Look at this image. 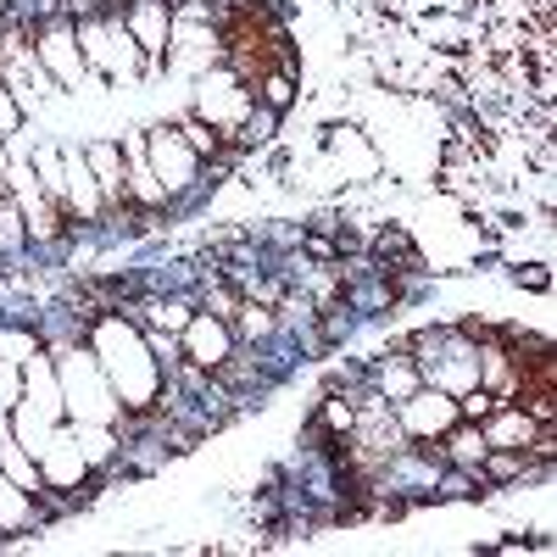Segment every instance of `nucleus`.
Returning a JSON list of instances; mask_svg holds the SVG:
<instances>
[{
  "label": "nucleus",
  "instance_id": "nucleus-1",
  "mask_svg": "<svg viewBox=\"0 0 557 557\" xmlns=\"http://www.w3.org/2000/svg\"><path fill=\"white\" fill-rule=\"evenodd\" d=\"M84 346L96 351V362H101V374H107V385H112V396H117L123 412H151V407H162L168 374H162V362H157V351H151V335L139 330L128 312L96 318V323H89V335H84Z\"/></svg>",
  "mask_w": 557,
  "mask_h": 557
},
{
  "label": "nucleus",
  "instance_id": "nucleus-2",
  "mask_svg": "<svg viewBox=\"0 0 557 557\" xmlns=\"http://www.w3.org/2000/svg\"><path fill=\"white\" fill-rule=\"evenodd\" d=\"M57 368V385H62V407H67V424H117L123 407L101 374L96 351L84 341H62V346H45Z\"/></svg>",
  "mask_w": 557,
  "mask_h": 557
},
{
  "label": "nucleus",
  "instance_id": "nucleus-3",
  "mask_svg": "<svg viewBox=\"0 0 557 557\" xmlns=\"http://www.w3.org/2000/svg\"><path fill=\"white\" fill-rule=\"evenodd\" d=\"M73 28H78V51H84L89 73H101V78H112L123 89H134L139 78H146V57H139V45L123 28V17H84Z\"/></svg>",
  "mask_w": 557,
  "mask_h": 557
},
{
  "label": "nucleus",
  "instance_id": "nucleus-4",
  "mask_svg": "<svg viewBox=\"0 0 557 557\" xmlns=\"http://www.w3.org/2000/svg\"><path fill=\"white\" fill-rule=\"evenodd\" d=\"M218 62H228V39H223V28L212 23V12H207V7H178V12H173V28H168L162 67L201 78V73L218 67Z\"/></svg>",
  "mask_w": 557,
  "mask_h": 557
},
{
  "label": "nucleus",
  "instance_id": "nucleus-5",
  "mask_svg": "<svg viewBox=\"0 0 557 557\" xmlns=\"http://www.w3.org/2000/svg\"><path fill=\"white\" fill-rule=\"evenodd\" d=\"M251 107H257V89H251L235 67H228V62H218V67H207V73L196 78V117H201L218 139H240Z\"/></svg>",
  "mask_w": 557,
  "mask_h": 557
},
{
  "label": "nucleus",
  "instance_id": "nucleus-6",
  "mask_svg": "<svg viewBox=\"0 0 557 557\" xmlns=\"http://www.w3.org/2000/svg\"><path fill=\"white\" fill-rule=\"evenodd\" d=\"M235 351H240V335L218 312H190V323L178 330V362L196 368V374H218Z\"/></svg>",
  "mask_w": 557,
  "mask_h": 557
},
{
  "label": "nucleus",
  "instance_id": "nucleus-7",
  "mask_svg": "<svg viewBox=\"0 0 557 557\" xmlns=\"http://www.w3.org/2000/svg\"><path fill=\"white\" fill-rule=\"evenodd\" d=\"M146 162H151V173H157V184H162V196L168 201H178V196H190L196 184H201V157L184 146V134L178 128H146Z\"/></svg>",
  "mask_w": 557,
  "mask_h": 557
},
{
  "label": "nucleus",
  "instance_id": "nucleus-8",
  "mask_svg": "<svg viewBox=\"0 0 557 557\" xmlns=\"http://www.w3.org/2000/svg\"><path fill=\"white\" fill-rule=\"evenodd\" d=\"M480 430H485V446L491 451H535V457H552V424H541L535 412H524L519 401H496L485 418H480Z\"/></svg>",
  "mask_w": 557,
  "mask_h": 557
},
{
  "label": "nucleus",
  "instance_id": "nucleus-9",
  "mask_svg": "<svg viewBox=\"0 0 557 557\" xmlns=\"http://www.w3.org/2000/svg\"><path fill=\"white\" fill-rule=\"evenodd\" d=\"M34 57H39V67L51 73V84L57 89H84V78H89V67H84V51H78V28L67 23V17H51L39 34H34Z\"/></svg>",
  "mask_w": 557,
  "mask_h": 557
},
{
  "label": "nucleus",
  "instance_id": "nucleus-10",
  "mask_svg": "<svg viewBox=\"0 0 557 557\" xmlns=\"http://www.w3.org/2000/svg\"><path fill=\"white\" fill-rule=\"evenodd\" d=\"M0 84L17 96L23 112H39L45 101L57 96L51 73H45L39 57H34V39H0Z\"/></svg>",
  "mask_w": 557,
  "mask_h": 557
},
{
  "label": "nucleus",
  "instance_id": "nucleus-11",
  "mask_svg": "<svg viewBox=\"0 0 557 557\" xmlns=\"http://www.w3.org/2000/svg\"><path fill=\"white\" fill-rule=\"evenodd\" d=\"M457 396H446V391H435V385H418L407 401H396V424H401V435L407 441H418V446H435L451 424H457Z\"/></svg>",
  "mask_w": 557,
  "mask_h": 557
},
{
  "label": "nucleus",
  "instance_id": "nucleus-12",
  "mask_svg": "<svg viewBox=\"0 0 557 557\" xmlns=\"http://www.w3.org/2000/svg\"><path fill=\"white\" fill-rule=\"evenodd\" d=\"M62 212L73 223H96L107 212L101 184H96V173H89V162H84L78 146H62Z\"/></svg>",
  "mask_w": 557,
  "mask_h": 557
},
{
  "label": "nucleus",
  "instance_id": "nucleus-13",
  "mask_svg": "<svg viewBox=\"0 0 557 557\" xmlns=\"http://www.w3.org/2000/svg\"><path fill=\"white\" fill-rule=\"evenodd\" d=\"M34 462H39V485H45V491H78V485L89 480V462H84V451H78V441H73L67 424L39 446Z\"/></svg>",
  "mask_w": 557,
  "mask_h": 557
},
{
  "label": "nucleus",
  "instance_id": "nucleus-14",
  "mask_svg": "<svg viewBox=\"0 0 557 557\" xmlns=\"http://www.w3.org/2000/svg\"><path fill=\"white\" fill-rule=\"evenodd\" d=\"M123 28L134 34L139 57L146 67H162V51H168V28H173V0H134L123 12Z\"/></svg>",
  "mask_w": 557,
  "mask_h": 557
},
{
  "label": "nucleus",
  "instance_id": "nucleus-15",
  "mask_svg": "<svg viewBox=\"0 0 557 557\" xmlns=\"http://www.w3.org/2000/svg\"><path fill=\"white\" fill-rule=\"evenodd\" d=\"M84 162H89V173H96V184H101L107 212L123 207L128 201V168H123V146H117V139H96V146H84Z\"/></svg>",
  "mask_w": 557,
  "mask_h": 557
},
{
  "label": "nucleus",
  "instance_id": "nucleus-16",
  "mask_svg": "<svg viewBox=\"0 0 557 557\" xmlns=\"http://www.w3.org/2000/svg\"><path fill=\"white\" fill-rule=\"evenodd\" d=\"M323 146H330V157L341 162L346 178H374L380 173V151L368 146V134H357V128H330Z\"/></svg>",
  "mask_w": 557,
  "mask_h": 557
},
{
  "label": "nucleus",
  "instance_id": "nucleus-17",
  "mask_svg": "<svg viewBox=\"0 0 557 557\" xmlns=\"http://www.w3.org/2000/svg\"><path fill=\"white\" fill-rule=\"evenodd\" d=\"M39 524V496L0 474V535H28Z\"/></svg>",
  "mask_w": 557,
  "mask_h": 557
},
{
  "label": "nucleus",
  "instance_id": "nucleus-18",
  "mask_svg": "<svg viewBox=\"0 0 557 557\" xmlns=\"http://www.w3.org/2000/svg\"><path fill=\"white\" fill-rule=\"evenodd\" d=\"M73 430V441H78V451H84V462L89 469H107V462L117 457V424H67Z\"/></svg>",
  "mask_w": 557,
  "mask_h": 557
},
{
  "label": "nucleus",
  "instance_id": "nucleus-19",
  "mask_svg": "<svg viewBox=\"0 0 557 557\" xmlns=\"http://www.w3.org/2000/svg\"><path fill=\"white\" fill-rule=\"evenodd\" d=\"M0 474H7L12 485H23V491H34V496L45 491V485H39V462H34V451H23V446L12 441V430L0 435Z\"/></svg>",
  "mask_w": 557,
  "mask_h": 557
},
{
  "label": "nucleus",
  "instance_id": "nucleus-20",
  "mask_svg": "<svg viewBox=\"0 0 557 557\" xmlns=\"http://www.w3.org/2000/svg\"><path fill=\"white\" fill-rule=\"evenodd\" d=\"M374 380H380V391H374V396H385L391 407H396V401H407L418 385H424V380H418V362H412V357H401V362H380V374H374Z\"/></svg>",
  "mask_w": 557,
  "mask_h": 557
},
{
  "label": "nucleus",
  "instance_id": "nucleus-21",
  "mask_svg": "<svg viewBox=\"0 0 557 557\" xmlns=\"http://www.w3.org/2000/svg\"><path fill=\"white\" fill-rule=\"evenodd\" d=\"M23 246H28V223H23L17 201L0 190V251H23Z\"/></svg>",
  "mask_w": 557,
  "mask_h": 557
},
{
  "label": "nucleus",
  "instance_id": "nucleus-22",
  "mask_svg": "<svg viewBox=\"0 0 557 557\" xmlns=\"http://www.w3.org/2000/svg\"><path fill=\"white\" fill-rule=\"evenodd\" d=\"M45 341L34 335V330H23V323H0V362H23V357H34Z\"/></svg>",
  "mask_w": 557,
  "mask_h": 557
},
{
  "label": "nucleus",
  "instance_id": "nucleus-23",
  "mask_svg": "<svg viewBox=\"0 0 557 557\" xmlns=\"http://www.w3.org/2000/svg\"><path fill=\"white\" fill-rule=\"evenodd\" d=\"M178 134H184V146H190V151H196L201 162L223 151V139H218V134H212V128H207L201 117H190V123H178Z\"/></svg>",
  "mask_w": 557,
  "mask_h": 557
},
{
  "label": "nucleus",
  "instance_id": "nucleus-24",
  "mask_svg": "<svg viewBox=\"0 0 557 557\" xmlns=\"http://www.w3.org/2000/svg\"><path fill=\"white\" fill-rule=\"evenodd\" d=\"M146 318H151V323H168V330L178 335L184 323H190V307H184V301H157V307H151Z\"/></svg>",
  "mask_w": 557,
  "mask_h": 557
},
{
  "label": "nucleus",
  "instance_id": "nucleus-25",
  "mask_svg": "<svg viewBox=\"0 0 557 557\" xmlns=\"http://www.w3.org/2000/svg\"><path fill=\"white\" fill-rule=\"evenodd\" d=\"M23 117H28V112L17 107V96H12V89H7V84H0V134H12V128H17Z\"/></svg>",
  "mask_w": 557,
  "mask_h": 557
},
{
  "label": "nucleus",
  "instance_id": "nucleus-26",
  "mask_svg": "<svg viewBox=\"0 0 557 557\" xmlns=\"http://www.w3.org/2000/svg\"><path fill=\"white\" fill-rule=\"evenodd\" d=\"M0 435H7V424H0Z\"/></svg>",
  "mask_w": 557,
  "mask_h": 557
}]
</instances>
